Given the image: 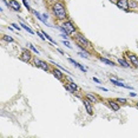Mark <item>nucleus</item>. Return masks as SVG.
I'll use <instances>...</instances> for the list:
<instances>
[{"instance_id":"393cba45","label":"nucleus","mask_w":138,"mask_h":138,"mask_svg":"<svg viewBox=\"0 0 138 138\" xmlns=\"http://www.w3.org/2000/svg\"><path fill=\"white\" fill-rule=\"evenodd\" d=\"M22 2H24V5H25V7H26L28 11H31V7H30V5H28V2H27L26 0H22Z\"/></svg>"},{"instance_id":"aec40b11","label":"nucleus","mask_w":138,"mask_h":138,"mask_svg":"<svg viewBox=\"0 0 138 138\" xmlns=\"http://www.w3.org/2000/svg\"><path fill=\"white\" fill-rule=\"evenodd\" d=\"M27 46L30 47V50H31V51H33V52L36 53V54H39V51L37 50V47H34V46H33L32 44H27Z\"/></svg>"},{"instance_id":"9d476101","label":"nucleus","mask_w":138,"mask_h":138,"mask_svg":"<svg viewBox=\"0 0 138 138\" xmlns=\"http://www.w3.org/2000/svg\"><path fill=\"white\" fill-rule=\"evenodd\" d=\"M10 7L14 11H20V4L17 0H11L10 1Z\"/></svg>"},{"instance_id":"a211bd4d","label":"nucleus","mask_w":138,"mask_h":138,"mask_svg":"<svg viewBox=\"0 0 138 138\" xmlns=\"http://www.w3.org/2000/svg\"><path fill=\"white\" fill-rule=\"evenodd\" d=\"M100 60L103 61V63H105L106 65H110V66H113V65H116V64L113 63V61H111V60H109V59H106V58H103V57H100Z\"/></svg>"},{"instance_id":"f257e3e1","label":"nucleus","mask_w":138,"mask_h":138,"mask_svg":"<svg viewBox=\"0 0 138 138\" xmlns=\"http://www.w3.org/2000/svg\"><path fill=\"white\" fill-rule=\"evenodd\" d=\"M52 11L54 13V16L58 18L59 20H66L67 19V13H66V8H65V5L63 2H56L53 4L52 6Z\"/></svg>"},{"instance_id":"5701e85b","label":"nucleus","mask_w":138,"mask_h":138,"mask_svg":"<svg viewBox=\"0 0 138 138\" xmlns=\"http://www.w3.org/2000/svg\"><path fill=\"white\" fill-rule=\"evenodd\" d=\"M4 39H5L6 41H8V42H13L14 40H13V38L10 37V36H4Z\"/></svg>"},{"instance_id":"dca6fc26","label":"nucleus","mask_w":138,"mask_h":138,"mask_svg":"<svg viewBox=\"0 0 138 138\" xmlns=\"http://www.w3.org/2000/svg\"><path fill=\"white\" fill-rule=\"evenodd\" d=\"M20 26L22 27L24 30H26V31L28 32V33H31V34H34V32H33V30H32V28H30V27L27 26V25H25L24 22H20Z\"/></svg>"},{"instance_id":"4468645a","label":"nucleus","mask_w":138,"mask_h":138,"mask_svg":"<svg viewBox=\"0 0 138 138\" xmlns=\"http://www.w3.org/2000/svg\"><path fill=\"white\" fill-rule=\"evenodd\" d=\"M118 63L120 64V65H122L123 67H131V66H132L131 64H129L127 61H125V60H124V59H122V58H119V59H118Z\"/></svg>"},{"instance_id":"1a4fd4ad","label":"nucleus","mask_w":138,"mask_h":138,"mask_svg":"<svg viewBox=\"0 0 138 138\" xmlns=\"http://www.w3.org/2000/svg\"><path fill=\"white\" fill-rule=\"evenodd\" d=\"M91 104H92V103H91L86 97L83 99V105H84V107L86 109L87 113H89V115H93V110H92V105H91Z\"/></svg>"},{"instance_id":"39448f33","label":"nucleus","mask_w":138,"mask_h":138,"mask_svg":"<svg viewBox=\"0 0 138 138\" xmlns=\"http://www.w3.org/2000/svg\"><path fill=\"white\" fill-rule=\"evenodd\" d=\"M126 58L130 60V63L132 64V66H135V67H138V57L135 54V53L132 52H126Z\"/></svg>"},{"instance_id":"c85d7f7f","label":"nucleus","mask_w":138,"mask_h":138,"mask_svg":"<svg viewBox=\"0 0 138 138\" xmlns=\"http://www.w3.org/2000/svg\"><path fill=\"white\" fill-rule=\"evenodd\" d=\"M98 89H99V90H103L104 92H106V91H107V89H105V87H101V86H99Z\"/></svg>"},{"instance_id":"6ab92c4d","label":"nucleus","mask_w":138,"mask_h":138,"mask_svg":"<svg viewBox=\"0 0 138 138\" xmlns=\"http://www.w3.org/2000/svg\"><path fill=\"white\" fill-rule=\"evenodd\" d=\"M64 87H65V90H67L70 93H72V95H74V92H77V91H74L69 84H65V85H64Z\"/></svg>"},{"instance_id":"423d86ee","label":"nucleus","mask_w":138,"mask_h":138,"mask_svg":"<svg viewBox=\"0 0 138 138\" xmlns=\"http://www.w3.org/2000/svg\"><path fill=\"white\" fill-rule=\"evenodd\" d=\"M32 58V56H31V52L27 50V48H22L21 50V54H20V59L22 60V61H30Z\"/></svg>"},{"instance_id":"a878e982","label":"nucleus","mask_w":138,"mask_h":138,"mask_svg":"<svg viewBox=\"0 0 138 138\" xmlns=\"http://www.w3.org/2000/svg\"><path fill=\"white\" fill-rule=\"evenodd\" d=\"M80 57H83V58H89V54H86V53H84V52H79L78 53Z\"/></svg>"},{"instance_id":"f8f14e48","label":"nucleus","mask_w":138,"mask_h":138,"mask_svg":"<svg viewBox=\"0 0 138 138\" xmlns=\"http://www.w3.org/2000/svg\"><path fill=\"white\" fill-rule=\"evenodd\" d=\"M52 74H53V76H54V77H56V78H57L58 80H63V79H64V74L61 73V72H60L59 70H53V71H52Z\"/></svg>"},{"instance_id":"f03ea898","label":"nucleus","mask_w":138,"mask_h":138,"mask_svg":"<svg viewBox=\"0 0 138 138\" xmlns=\"http://www.w3.org/2000/svg\"><path fill=\"white\" fill-rule=\"evenodd\" d=\"M59 28H60V31L63 32V33H66L67 36H71L73 33H77V28L74 26V24L71 20H69V19L64 20L61 26L59 27Z\"/></svg>"},{"instance_id":"4be33fe9","label":"nucleus","mask_w":138,"mask_h":138,"mask_svg":"<svg viewBox=\"0 0 138 138\" xmlns=\"http://www.w3.org/2000/svg\"><path fill=\"white\" fill-rule=\"evenodd\" d=\"M116 100L118 101L119 104H126V103H127V100L125 99V98H117Z\"/></svg>"},{"instance_id":"2eb2a0df","label":"nucleus","mask_w":138,"mask_h":138,"mask_svg":"<svg viewBox=\"0 0 138 138\" xmlns=\"http://www.w3.org/2000/svg\"><path fill=\"white\" fill-rule=\"evenodd\" d=\"M110 81H111L113 85H116V86H119V87H125V84H123V83H119V81H117L116 79H113V78H111L110 79Z\"/></svg>"},{"instance_id":"20e7f679","label":"nucleus","mask_w":138,"mask_h":138,"mask_svg":"<svg viewBox=\"0 0 138 138\" xmlns=\"http://www.w3.org/2000/svg\"><path fill=\"white\" fill-rule=\"evenodd\" d=\"M76 41L77 42H80L81 45H84V46H90V41L86 39L84 34H81V33H76Z\"/></svg>"},{"instance_id":"bb28decb","label":"nucleus","mask_w":138,"mask_h":138,"mask_svg":"<svg viewBox=\"0 0 138 138\" xmlns=\"http://www.w3.org/2000/svg\"><path fill=\"white\" fill-rule=\"evenodd\" d=\"M11 26H13L14 27V28H16L17 31H19V30H20V27L18 26V25H17V24H12V25H11Z\"/></svg>"},{"instance_id":"b1692460","label":"nucleus","mask_w":138,"mask_h":138,"mask_svg":"<svg viewBox=\"0 0 138 138\" xmlns=\"http://www.w3.org/2000/svg\"><path fill=\"white\" fill-rule=\"evenodd\" d=\"M63 44L65 45V46H67L69 48H72V46H71V44H70L67 40H65V39H63Z\"/></svg>"},{"instance_id":"c756f323","label":"nucleus","mask_w":138,"mask_h":138,"mask_svg":"<svg viewBox=\"0 0 138 138\" xmlns=\"http://www.w3.org/2000/svg\"><path fill=\"white\" fill-rule=\"evenodd\" d=\"M136 93H135V92H130V97H136Z\"/></svg>"},{"instance_id":"7c9ffc66","label":"nucleus","mask_w":138,"mask_h":138,"mask_svg":"<svg viewBox=\"0 0 138 138\" xmlns=\"http://www.w3.org/2000/svg\"><path fill=\"white\" fill-rule=\"evenodd\" d=\"M93 81H96V83H100L99 79H97V78H93Z\"/></svg>"},{"instance_id":"f704fd0d","label":"nucleus","mask_w":138,"mask_h":138,"mask_svg":"<svg viewBox=\"0 0 138 138\" xmlns=\"http://www.w3.org/2000/svg\"><path fill=\"white\" fill-rule=\"evenodd\" d=\"M50 1H54V0H50Z\"/></svg>"},{"instance_id":"9b49d317","label":"nucleus","mask_w":138,"mask_h":138,"mask_svg":"<svg viewBox=\"0 0 138 138\" xmlns=\"http://www.w3.org/2000/svg\"><path fill=\"white\" fill-rule=\"evenodd\" d=\"M69 61L70 63H72L74 65V66H76V67H78V69L79 70H81V71H83V72H86V69H85L84 66H81V65H80L79 63H77V61H76V60H74V59H72V58H69Z\"/></svg>"},{"instance_id":"ddd939ff","label":"nucleus","mask_w":138,"mask_h":138,"mask_svg":"<svg viewBox=\"0 0 138 138\" xmlns=\"http://www.w3.org/2000/svg\"><path fill=\"white\" fill-rule=\"evenodd\" d=\"M85 97H86V98H87V99H89L91 103H97V101H98V100H97V97H96L95 95L90 93V92H87V93L85 95Z\"/></svg>"},{"instance_id":"72a5a7b5","label":"nucleus","mask_w":138,"mask_h":138,"mask_svg":"<svg viewBox=\"0 0 138 138\" xmlns=\"http://www.w3.org/2000/svg\"><path fill=\"white\" fill-rule=\"evenodd\" d=\"M136 106H137V107H138V101H137V103H136Z\"/></svg>"},{"instance_id":"6e6552de","label":"nucleus","mask_w":138,"mask_h":138,"mask_svg":"<svg viewBox=\"0 0 138 138\" xmlns=\"http://www.w3.org/2000/svg\"><path fill=\"white\" fill-rule=\"evenodd\" d=\"M107 104L112 109V111H115V112L119 111V109H120V105H119V103L116 99H107Z\"/></svg>"},{"instance_id":"f3484780","label":"nucleus","mask_w":138,"mask_h":138,"mask_svg":"<svg viewBox=\"0 0 138 138\" xmlns=\"http://www.w3.org/2000/svg\"><path fill=\"white\" fill-rule=\"evenodd\" d=\"M129 1V7L130 8H138V4L135 0H127Z\"/></svg>"},{"instance_id":"7ed1b4c3","label":"nucleus","mask_w":138,"mask_h":138,"mask_svg":"<svg viewBox=\"0 0 138 138\" xmlns=\"http://www.w3.org/2000/svg\"><path fill=\"white\" fill-rule=\"evenodd\" d=\"M33 63H34V65L37 66V67H39V69L44 70V71H50V66H48L47 63H45L44 60H40L39 58H34V60H33Z\"/></svg>"},{"instance_id":"473e14b6","label":"nucleus","mask_w":138,"mask_h":138,"mask_svg":"<svg viewBox=\"0 0 138 138\" xmlns=\"http://www.w3.org/2000/svg\"><path fill=\"white\" fill-rule=\"evenodd\" d=\"M110 1H111V2H115V4H116V1H117V0H110Z\"/></svg>"},{"instance_id":"2f4dec72","label":"nucleus","mask_w":138,"mask_h":138,"mask_svg":"<svg viewBox=\"0 0 138 138\" xmlns=\"http://www.w3.org/2000/svg\"><path fill=\"white\" fill-rule=\"evenodd\" d=\"M57 51H58L59 53H61V54H64V52H63V50H60V48H58V50H57Z\"/></svg>"},{"instance_id":"0eeeda50","label":"nucleus","mask_w":138,"mask_h":138,"mask_svg":"<svg viewBox=\"0 0 138 138\" xmlns=\"http://www.w3.org/2000/svg\"><path fill=\"white\" fill-rule=\"evenodd\" d=\"M116 5L120 8V10H124L125 12H129L130 11V7H129V1L127 0H117Z\"/></svg>"},{"instance_id":"cd10ccee","label":"nucleus","mask_w":138,"mask_h":138,"mask_svg":"<svg viewBox=\"0 0 138 138\" xmlns=\"http://www.w3.org/2000/svg\"><path fill=\"white\" fill-rule=\"evenodd\" d=\"M60 36H61V38H63V39L67 40V34H66V33H63V34H60Z\"/></svg>"},{"instance_id":"412c9836","label":"nucleus","mask_w":138,"mask_h":138,"mask_svg":"<svg viewBox=\"0 0 138 138\" xmlns=\"http://www.w3.org/2000/svg\"><path fill=\"white\" fill-rule=\"evenodd\" d=\"M69 85L71 86V87H72V89H73L74 91H78V90H79V89H78V86L76 85V83H74V81H70Z\"/></svg>"}]
</instances>
